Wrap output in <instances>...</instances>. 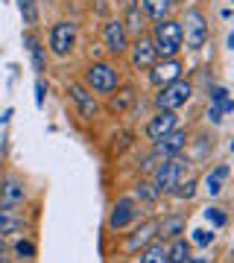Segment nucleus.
I'll use <instances>...</instances> for the list:
<instances>
[{
  "label": "nucleus",
  "mask_w": 234,
  "mask_h": 263,
  "mask_svg": "<svg viewBox=\"0 0 234 263\" xmlns=\"http://www.w3.org/2000/svg\"><path fill=\"white\" fill-rule=\"evenodd\" d=\"M152 47H155V56L158 59H176L182 50H185V35H182V21L178 18H161L152 21V27L147 29Z\"/></svg>",
  "instance_id": "f257e3e1"
},
{
  "label": "nucleus",
  "mask_w": 234,
  "mask_h": 263,
  "mask_svg": "<svg viewBox=\"0 0 234 263\" xmlns=\"http://www.w3.org/2000/svg\"><path fill=\"white\" fill-rule=\"evenodd\" d=\"M79 82L91 91L94 97H109L117 91V85L123 82L120 70H117V65L114 62H105V59H94V62H88L82 70V79Z\"/></svg>",
  "instance_id": "f03ea898"
},
{
  "label": "nucleus",
  "mask_w": 234,
  "mask_h": 263,
  "mask_svg": "<svg viewBox=\"0 0 234 263\" xmlns=\"http://www.w3.org/2000/svg\"><path fill=\"white\" fill-rule=\"evenodd\" d=\"M143 219V208L135 202V199L126 193V196H117L109 208V216H105V231L112 237H123L135 222Z\"/></svg>",
  "instance_id": "7ed1b4c3"
},
{
  "label": "nucleus",
  "mask_w": 234,
  "mask_h": 263,
  "mask_svg": "<svg viewBox=\"0 0 234 263\" xmlns=\"http://www.w3.org/2000/svg\"><path fill=\"white\" fill-rule=\"evenodd\" d=\"M187 170H190V158H185V152L182 155H173V158H161L150 173V181L155 184L161 196H170L173 187H176L178 181L187 176Z\"/></svg>",
  "instance_id": "20e7f679"
},
{
  "label": "nucleus",
  "mask_w": 234,
  "mask_h": 263,
  "mask_svg": "<svg viewBox=\"0 0 234 263\" xmlns=\"http://www.w3.org/2000/svg\"><path fill=\"white\" fill-rule=\"evenodd\" d=\"M76 38H79V27H76V21H67V18L53 21L50 29H47V53H50V56H56V59L74 56Z\"/></svg>",
  "instance_id": "39448f33"
},
{
  "label": "nucleus",
  "mask_w": 234,
  "mask_h": 263,
  "mask_svg": "<svg viewBox=\"0 0 234 263\" xmlns=\"http://www.w3.org/2000/svg\"><path fill=\"white\" fill-rule=\"evenodd\" d=\"M190 97H193V82L182 76L176 82L155 88L152 105H155V111H178V108H185V105L190 103Z\"/></svg>",
  "instance_id": "423d86ee"
},
{
  "label": "nucleus",
  "mask_w": 234,
  "mask_h": 263,
  "mask_svg": "<svg viewBox=\"0 0 234 263\" xmlns=\"http://www.w3.org/2000/svg\"><path fill=\"white\" fill-rule=\"evenodd\" d=\"M182 35H185V47L190 53H199V50L208 44L211 38V29H208V18L199 6H187L185 18H182Z\"/></svg>",
  "instance_id": "0eeeda50"
},
{
  "label": "nucleus",
  "mask_w": 234,
  "mask_h": 263,
  "mask_svg": "<svg viewBox=\"0 0 234 263\" xmlns=\"http://www.w3.org/2000/svg\"><path fill=\"white\" fill-rule=\"evenodd\" d=\"M152 240H158V216H143L140 222H135V226L123 234L120 252L126 254V257H135V254H138L143 246H150Z\"/></svg>",
  "instance_id": "6e6552de"
},
{
  "label": "nucleus",
  "mask_w": 234,
  "mask_h": 263,
  "mask_svg": "<svg viewBox=\"0 0 234 263\" xmlns=\"http://www.w3.org/2000/svg\"><path fill=\"white\" fill-rule=\"evenodd\" d=\"M67 100H70V105H74L76 117H79V120H85V123H94L97 117H100V111H103L100 97H94L91 91L79 82V79L67 82Z\"/></svg>",
  "instance_id": "1a4fd4ad"
},
{
  "label": "nucleus",
  "mask_w": 234,
  "mask_h": 263,
  "mask_svg": "<svg viewBox=\"0 0 234 263\" xmlns=\"http://www.w3.org/2000/svg\"><path fill=\"white\" fill-rule=\"evenodd\" d=\"M29 205V187L27 181L21 179L18 173H6L0 179V208H12V211H21V208Z\"/></svg>",
  "instance_id": "9d476101"
},
{
  "label": "nucleus",
  "mask_w": 234,
  "mask_h": 263,
  "mask_svg": "<svg viewBox=\"0 0 234 263\" xmlns=\"http://www.w3.org/2000/svg\"><path fill=\"white\" fill-rule=\"evenodd\" d=\"M129 32H126V27H123L120 18H105L103 24V47L109 56L120 59L126 56V50H129Z\"/></svg>",
  "instance_id": "9b49d317"
},
{
  "label": "nucleus",
  "mask_w": 234,
  "mask_h": 263,
  "mask_svg": "<svg viewBox=\"0 0 234 263\" xmlns=\"http://www.w3.org/2000/svg\"><path fill=\"white\" fill-rule=\"evenodd\" d=\"M185 76V62L182 59H155L152 67L147 70V79H150L152 88H161V85H170Z\"/></svg>",
  "instance_id": "f8f14e48"
},
{
  "label": "nucleus",
  "mask_w": 234,
  "mask_h": 263,
  "mask_svg": "<svg viewBox=\"0 0 234 263\" xmlns=\"http://www.w3.org/2000/svg\"><path fill=\"white\" fill-rule=\"evenodd\" d=\"M187 143H190V135H187V129H182V126H176L173 132H167L164 138H158L155 143H150V149L155 158H173V155H182V152L187 149Z\"/></svg>",
  "instance_id": "ddd939ff"
},
{
  "label": "nucleus",
  "mask_w": 234,
  "mask_h": 263,
  "mask_svg": "<svg viewBox=\"0 0 234 263\" xmlns=\"http://www.w3.org/2000/svg\"><path fill=\"white\" fill-rule=\"evenodd\" d=\"M126 56H129V62H132V67L135 70H150L152 67V62H155V47H152V41H150V35L143 32V35H138V38H132L129 41V50H126Z\"/></svg>",
  "instance_id": "4468645a"
},
{
  "label": "nucleus",
  "mask_w": 234,
  "mask_h": 263,
  "mask_svg": "<svg viewBox=\"0 0 234 263\" xmlns=\"http://www.w3.org/2000/svg\"><path fill=\"white\" fill-rule=\"evenodd\" d=\"M228 176H231V167L228 164H217V167H211L199 179V193H205V196L217 199V196H223V190L225 184H228Z\"/></svg>",
  "instance_id": "2eb2a0df"
},
{
  "label": "nucleus",
  "mask_w": 234,
  "mask_h": 263,
  "mask_svg": "<svg viewBox=\"0 0 234 263\" xmlns=\"http://www.w3.org/2000/svg\"><path fill=\"white\" fill-rule=\"evenodd\" d=\"M178 126V114L176 111H155L150 120L143 123V138L150 143H155L158 138H164L167 132H173Z\"/></svg>",
  "instance_id": "dca6fc26"
},
{
  "label": "nucleus",
  "mask_w": 234,
  "mask_h": 263,
  "mask_svg": "<svg viewBox=\"0 0 234 263\" xmlns=\"http://www.w3.org/2000/svg\"><path fill=\"white\" fill-rule=\"evenodd\" d=\"M29 219L21 211H12V208H0V237L3 240H12L18 234H27Z\"/></svg>",
  "instance_id": "f3484780"
},
{
  "label": "nucleus",
  "mask_w": 234,
  "mask_h": 263,
  "mask_svg": "<svg viewBox=\"0 0 234 263\" xmlns=\"http://www.w3.org/2000/svg\"><path fill=\"white\" fill-rule=\"evenodd\" d=\"M24 47H27V53H29L32 70H35L38 76H44V70H47V47H44V41H41V35H38L35 29H27V32H24Z\"/></svg>",
  "instance_id": "a211bd4d"
},
{
  "label": "nucleus",
  "mask_w": 234,
  "mask_h": 263,
  "mask_svg": "<svg viewBox=\"0 0 234 263\" xmlns=\"http://www.w3.org/2000/svg\"><path fill=\"white\" fill-rule=\"evenodd\" d=\"M187 228V216L182 211H170V214L158 216V240L161 243H167L173 237H182Z\"/></svg>",
  "instance_id": "6ab92c4d"
},
{
  "label": "nucleus",
  "mask_w": 234,
  "mask_h": 263,
  "mask_svg": "<svg viewBox=\"0 0 234 263\" xmlns=\"http://www.w3.org/2000/svg\"><path fill=\"white\" fill-rule=\"evenodd\" d=\"M9 254H12V260H15V263H35V257H38V243H35V237H29V234L12 237Z\"/></svg>",
  "instance_id": "aec40b11"
},
{
  "label": "nucleus",
  "mask_w": 234,
  "mask_h": 263,
  "mask_svg": "<svg viewBox=\"0 0 234 263\" xmlns=\"http://www.w3.org/2000/svg\"><path fill=\"white\" fill-rule=\"evenodd\" d=\"M105 100H109V105H105V108H109L112 114H126L132 105H135V100H138V91H135L132 85H123L120 82V85H117V91H114V94H109Z\"/></svg>",
  "instance_id": "412c9836"
},
{
  "label": "nucleus",
  "mask_w": 234,
  "mask_h": 263,
  "mask_svg": "<svg viewBox=\"0 0 234 263\" xmlns=\"http://www.w3.org/2000/svg\"><path fill=\"white\" fill-rule=\"evenodd\" d=\"M129 196L135 199L140 208H155V205L161 202V193L155 190V184H152L150 179H143V176H140V179L132 184V193H129Z\"/></svg>",
  "instance_id": "4be33fe9"
},
{
  "label": "nucleus",
  "mask_w": 234,
  "mask_h": 263,
  "mask_svg": "<svg viewBox=\"0 0 234 263\" xmlns=\"http://www.w3.org/2000/svg\"><path fill=\"white\" fill-rule=\"evenodd\" d=\"M140 12H143V18L150 21H161V18H170L173 9H176V0H138Z\"/></svg>",
  "instance_id": "5701e85b"
},
{
  "label": "nucleus",
  "mask_w": 234,
  "mask_h": 263,
  "mask_svg": "<svg viewBox=\"0 0 234 263\" xmlns=\"http://www.w3.org/2000/svg\"><path fill=\"white\" fill-rule=\"evenodd\" d=\"M123 27H126V32H129V38H138L147 32V24L150 21L143 18V12H140V6H129V9H123Z\"/></svg>",
  "instance_id": "b1692460"
},
{
  "label": "nucleus",
  "mask_w": 234,
  "mask_h": 263,
  "mask_svg": "<svg viewBox=\"0 0 234 263\" xmlns=\"http://www.w3.org/2000/svg\"><path fill=\"white\" fill-rule=\"evenodd\" d=\"M164 246H167V263H185L187 257L193 254V246H190V240H187L185 234L167 240Z\"/></svg>",
  "instance_id": "393cba45"
},
{
  "label": "nucleus",
  "mask_w": 234,
  "mask_h": 263,
  "mask_svg": "<svg viewBox=\"0 0 234 263\" xmlns=\"http://www.w3.org/2000/svg\"><path fill=\"white\" fill-rule=\"evenodd\" d=\"M170 196L176 199V202H193V199L199 196V179H196V176H185V179L173 187Z\"/></svg>",
  "instance_id": "a878e982"
},
{
  "label": "nucleus",
  "mask_w": 234,
  "mask_h": 263,
  "mask_svg": "<svg viewBox=\"0 0 234 263\" xmlns=\"http://www.w3.org/2000/svg\"><path fill=\"white\" fill-rule=\"evenodd\" d=\"M135 257H138L135 263H167V246L161 243V240H152V243L143 246Z\"/></svg>",
  "instance_id": "bb28decb"
},
{
  "label": "nucleus",
  "mask_w": 234,
  "mask_h": 263,
  "mask_svg": "<svg viewBox=\"0 0 234 263\" xmlns=\"http://www.w3.org/2000/svg\"><path fill=\"white\" fill-rule=\"evenodd\" d=\"M208 97H211V105H217V108L223 111V117L234 111V103H231V97H228V88H223V85H214V88L208 91Z\"/></svg>",
  "instance_id": "cd10ccee"
},
{
  "label": "nucleus",
  "mask_w": 234,
  "mask_h": 263,
  "mask_svg": "<svg viewBox=\"0 0 234 263\" xmlns=\"http://www.w3.org/2000/svg\"><path fill=\"white\" fill-rule=\"evenodd\" d=\"M18 9H21V18L27 24L29 29L38 27V21H41V12H38V0H18Z\"/></svg>",
  "instance_id": "c85d7f7f"
},
{
  "label": "nucleus",
  "mask_w": 234,
  "mask_h": 263,
  "mask_svg": "<svg viewBox=\"0 0 234 263\" xmlns=\"http://www.w3.org/2000/svg\"><path fill=\"white\" fill-rule=\"evenodd\" d=\"M202 214H205V222H208L211 228H225V226H228V214H225L223 208L208 205L205 211H202Z\"/></svg>",
  "instance_id": "c756f323"
},
{
  "label": "nucleus",
  "mask_w": 234,
  "mask_h": 263,
  "mask_svg": "<svg viewBox=\"0 0 234 263\" xmlns=\"http://www.w3.org/2000/svg\"><path fill=\"white\" fill-rule=\"evenodd\" d=\"M214 240H217L214 228H196L193 237H190V246H211Z\"/></svg>",
  "instance_id": "7c9ffc66"
},
{
  "label": "nucleus",
  "mask_w": 234,
  "mask_h": 263,
  "mask_svg": "<svg viewBox=\"0 0 234 263\" xmlns=\"http://www.w3.org/2000/svg\"><path fill=\"white\" fill-rule=\"evenodd\" d=\"M155 164H158V158H155V155H152V149H150L147 155H143V158L138 161V173H140V176H150Z\"/></svg>",
  "instance_id": "2f4dec72"
},
{
  "label": "nucleus",
  "mask_w": 234,
  "mask_h": 263,
  "mask_svg": "<svg viewBox=\"0 0 234 263\" xmlns=\"http://www.w3.org/2000/svg\"><path fill=\"white\" fill-rule=\"evenodd\" d=\"M44 97H47V82H44V76H38L35 79V105L38 108H44Z\"/></svg>",
  "instance_id": "473e14b6"
},
{
  "label": "nucleus",
  "mask_w": 234,
  "mask_h": 263,
  "mask_svg": "<svg viewBox=\"0 0 234 263\" xmlns=\"http://www.w3.org/2000/svg\"><path fill=\"white\" fill-rule=\"evenodd\" d=\"M0 263H15L12 260V254H9V243L0 237Z\"/></svg>",
  "instance_id": "72a5a7b5"
},
{
  "label": "nucleus",
  "mask_w": 234,
  "mask_h": 263,
  "mask_svg": "<svg viewBox=\"0 0 234 263\" xmlns=\"http://www.w3.org/2000/svg\"><path fill=\"white\" fill-rule=\"evenodd\" d=\"M208 120L214 123V126H220V123H223V111H220L217 105H208Z\"/></svg>",
  "instance_id": "f704fd0d"
},
{
  "label": "nucleus",
  "mask_w": 234,
  "mask_h": 263,
  "mask_svg": "<svg viewBox=\"0 0 234 263\" xmlns=\"http://www.w3.org/2000/svg\"><path fill=\"white\" fill-rule=\"evenodd\" d=\"M185 263H211V260H208L205 254H190V257H187Z\"/></svg>",
  "instance_id": "c9c22d12"
},
{
  "label": "nucleus",
  "mask_w": 234,
  "mask_h": 263,
  "mask_svg": "<svg viewBox=\"0 0 234 263\" xmlns=\"http://www.w3.org/2000/svg\"><path fill=\"white\" fill-rule=\"evenodd\" d=\"M97 15H100V18H105V0H97Z\"/></svg>",
  "instance_id": "e433bc0d"
},
{
  "label": "nucleus",
  "mask_w": 234,
  "mask_h": 263,
  "mask_svg": "<svg viewBox=\"0 0 234 263\" xmlns=\"http://www.w3.org/2000/svg\"><path fill=\"white\" fill-rule=\"evenodd\" d=\"M47 3H56V0H47Z\"/></svg>",
  "instance_id": "4c0bfd02"
},
{
  "label": "nucleus",
  "mask_w": 234,
  "mask_h": 263,
  "mask_svg": "<svg viewBox=\"0 0 234 263\" xmlns=\"http://www.w3.org/2000/svg\"><path fill=\"white\" fill-rule=\"evenodd\" d=\"M176 3H178V0H176Z\"/></svg>",
  "instance_id": "58836bf2"
}]
</instances>
